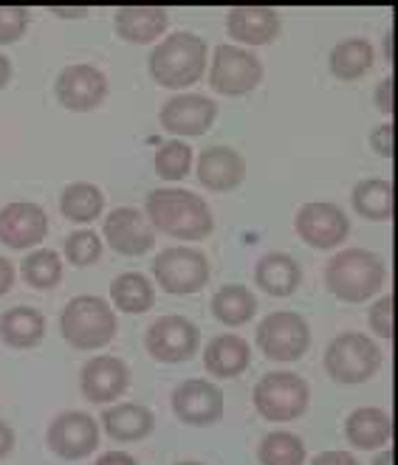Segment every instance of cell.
<instances>
[{
    "label": "cell",
    "instance_id": "obj_1",
    "mask_svg": "<svg viewBox=\"0 0 398 465\" xmlns=\"http://www.w3.org/2000/svg\"><path fill=\"white\" fill-rule=\"evenodd\" d=\"M144 217L153 229L175 240H204L215 229L209 203L187 189H153L144 203Z\"/></svg>",
    "mask_w": 398,
    "mask_h": 465
},
{
    "label": "cell",
    "instance_id": "obj_2",
    "mask_svg": "<svg viewBox=\"0 0 398 465\" xmlns=\"http://www.w3.org/2000/svg\"><path fill=\"white\" fill-rule=\"evenodd\" d=\"M206 43L198 35L175 32L164 37L150 54V76L162 88H190L206 71Z\"/></svg>",
    "mask_w": 398,
    "mask_h": 465
},
{
    "label": "cell",
    "instance_id": "obj_3",
    "mask_svg": "<svg viewBox=\"0 0 398 465\" xmlns=\"http://www.w3.org/2000/svg\"><path fill=\"white\" fill-rule=\"evenodd\" d=\"M387 268L376 252L344 249L325 265V288L342 302H367L384 285Z\"/></svg>",
    "mask_w": 398,
    "mask_h": 465
},
{
    "label": "cell",
    "instance_id": "obj_4",
    "mask_svg": "<svg viewBox=\"0 0 398 465\" xmlns=\"http://www.w3.org/2000/svg\"><path fill=\"white\" fill-rule=\"evenodd\" d=\"M60 331L74 350H99L116 336V311L99 296H74L60 313Z\"/></svg>",
    "mask_w": 398,
    "mask_h": 465
},
{
    "label": "cell",
    "instance_id": "obj_5",
    "mask_svg": "<svg viewBox=\"0 0 398 465\" xmlns=\"http://www.w3.org/2000/svg\"><path fill=\"white\" fill-rule=\"evenodd\" d=\"M382 367V350L364 333H342L325 350V372L336 384H364Z\"/></svg>",
    "mask_w": 398,
    "mask_h": 465
},
{
    "label": "cell",
    "instance_id": "obj_6",
    "mask_svg": "<svg viewBox=\"0 0 398 465\" xmlns=\"http://www.w3.org/2000/svg\"><path fill=\"white\" fill-rule=\"evenodd\" d=\"M308 401L311 390L297 372H269L254 387V409L263 420L272 423L297 420L308 409Z\"/></svg>",
    "mask_w": 398,
    "mask_h": 465
},
{
    "label": "cell",
    "instance_id": "obj_7",
    "mask_svg": "<svg viewBox=\"0 0 398 465\" xmlns=\"http://www.w3.org/2000/svg\"><path fill=\"white\" fill-rule=\"evenodd\" d=\"M153 277L167 293L190 296L204 291L209 282V260L204 252L190 245H173L153 260Z\"/></svg>",
    "mask_w": 398,
    "mask_h": 465
},
{
    "label": "cell",
    "instance_id": "obj_8",
    "mask_svg": "<svg viewBox=\"0 0 398 465\" xmlns=\"http://www.w3.org/2000/svg\"><path fill=\"white\" fill-rule=\"evenodd\" d=\"M257 347L269 361H297L311 347L308 322L294 311H274L257 327Z\"/></svg>",
    "mask_w": 398,
    "mask_h": 465
},
{
    "label": "cell",
    "instance_id": "obj_9",
    "mask_svg": "<svg viewBox=\"0 0 398 465\" xmlns=\"http://www.w3.org/2000/svg\"><path fill=\"white\" fill-rule=\"evenodd\" d=\"M263 82V63L252 51L241 45H218L212 54V68H209V85L224 96H244L252 94Z\"/></svg>",
    "mask_w": 398,
    "mask_h": 465
},
{
    "label": "cell",
    "instance_id": "obj_10",
    "mask_svg": "<svg viewBox=\"0 0 398 465\" xmlns=\"http://www.w3.org/2000/svg\"><path fill=\"white\" fill-rule=\"evenodd\" d=\"M201 344V333L198 327L184 319V316H162L155 319L147 333H144V347L153 355L155 361L162 364H181V361H190L193 355L198 352Z\"/></svg>",
    "mask_w": 398,
    "mask_h": 465
},
{
    "label": "cell",
    "instance_id": "obj_11",
    "mask_svg": "<svg viewBox=\"0 0 398 465\" xmlns=\"http://www.w3.org/2000/svg\"><path fill=\"white\" fill-rule=\"evenodd\" d=\"M294 229L300 234L303 242H308L311 249H336L339 242H344L351 232V221L336 203L328 201H311L305 206H300L297 217H294Z\"/></svg>",
    "mask_w": 398,
    "mask_h": 465
},
{
    "label": "cell",
    "instance_id": "obj_12",
    "mask_svg": "<svg viewBox=\"0 0 398 465\" xmlns=\"http://www.w3.org/2000/svg\"><path fill=\"white\" fill-rule=\"evenodd\" d=\"M55 96L74 114H91L108 96V79L96 65L88 63H76L60 71L55 82Z\"/></svg>",
    "mask_w": 398,
    "mask_h": 465
},
{
    "label": "cell",
    "instance_id": "obj_13",
    "mask_svg": "<svg viewBox=\"0 0 398 465\" xmlns=\"http://www.w3.org/2000/svg\"><path fill=\"white\" fill-rule=\"evenodd\" d=\"M45 443L60 460H85L99 446V423L88 412H63L51 420Z\"/></svg>",
    "mask_w": 398,
    "mask_h": 465
},
{
    "label": "cell",
    "instance_id": "obj_14",
    "mask_svg": "<svg viewBox=\"0 0 398 465\" xmlns=\"http://www.w3.org/2000/svg\"><path fill=\"white\" fill-rule=\"evenodd\" d=\"M102 234L108 240L111 249L122 257H142L155 245V229L150 226L147 217L133 206H119L104 217Z\"/></svg>",
    "mask_w": 398,
    "mask_h": 465
},
{
    "label": "cell",
    "instance_id": "obj_15",
    "mask_svg": "<svg viewBox=\"0 0 398 465\" xmlns=\"http://www.w3.org/2000/svg\"><path fill=\"white\" fill-rule=\"evenodd\" d=\"M173 412L187 426H212L224 418V392L204 378H190L175 387Z\"/></svg>",
    "mask_w": 398,
    "mask_h": 465
},
{
    "label": "cell",
    "instance_id": "obj_16",
    "mask_svg": "<svg viewBox=\"0 0 398 465\" xmlns=\"http://www.w3.org/2000/svg\"><path fill=\"white\" fill-rule=\"evenodd\" d=\"M48 234V214L43 206L29 201H15L0 209V242L15 252L40 245Z\"/></svg>",
    "mask_w": 398,
    "mask_h": 465
},
{
    "label": "cell",
    "instance_id": "obj_17",
    "mask_svg": "<svg viewBox=\"0 0 398 465\" xmlns=\"http://www.w3.org/2000/svg\"><path fill=\"white\" fill-rule=\"evenodd\" d=\"M218 119V104L201 94H178L164 102L158 122L173 135H204Z\"/></svg>",
    "mask_w": 398,
    "mask_h": 465
},
{
    "label": "cell",
    "instance_id": "obj_18",
    "mask_svg": "<svg viewBox=\"0 0 398 465\" xmlns=\"http://www.w3.org/2000/svg\"><path fill=\"white\" fill-rule=\"evenodd\" d=\"M130 370L116 355H96L79 372V390L91 403H111L124 395Z\"/></svg>",
    "mask_w": 398,
    "mask_h": 465
},
{
    "label": "cell",
    "instance_id": "obj_19",
    "mask_svg": "<svg viewBox=\"0 0 398 465\" xmlns=\"http://www.w3.org/2000/svg\"><path fill=\"white\" fill-rule=\"evenodd\" d=\"M198 181L209 193H229L246 178V161L232 147H209L198 155Z\"/></svg>",
    "mask_w": 398,
    "mask_h": 465
},
{
    "label": "cell",
    "instance_id": "obj_20",
    "mask_svg": "<svg viewBox=\"0 0 398 465\" xmlns=\"http://www.w3.org/2000/svg\"><path fill=\"white\" fill-rule=\"evenodd\" d=\"M226 29L244 45H269L280 35V15L272 6H234L226 12Z\"/></svg>",
    "mask_w": 398,
    "mask_h": 465
},
{
    "label": "cell",
    "instance_id": "obj_21",
    "mask_svg": "<svg viewBox=\"0 0 398 465\" xmlns=\"http://www.w3.org/2000/svg\"><path fill=\"white\" fill-rule=\"evenodd\" d=\"M167 9L162 6H122L116 9L114 25H116V35L124 43L133 45H147L155 43L167 32Z\"/></svg>",
    "mask_w": 398,
    "mask_h": 465
},
{
    "label": "cell",
    "instance_id": "obj_22",
    "mask_svg": "<svg viewBox=\"0 0 398 465\" xmlns=\"http://www.w3.org/2000/svg\"><path fill=\"white\" fill-rule=\"evenodd\" d=\"M252 364V347L246 339L234 333L215 336L204 350V367L215 378H237L244 375Z\"/></svg>",
    "mask_w": 398,
    "mask_h": 465
},
{
    "label": "cell",
    "instance_id": "obj_23",
    "mask_svg": "<svg viewBox=\"0 0 398 465\" xmlns=\"http://www.w3.org/2000/svg\"><path fill=\"white\" fill-rule=\"evenodd\" d=\"M344 437H348V443L353 449H362V451L382 449L384 443L393 440V418L384 409H376V406L353 409L348 420H344Z\"/></svg>",
    "mask_w": 398,
    "mask_h": 465
},
{
    "label": "cell",
    "instance_id": "obj_24",
    "mask_svg": "<svg viewBox=\"0 0 398 465\" xmlns=\"http://www.w3.org/2000/svg\"><path fill=\"white\" fill-rule=\"evenodd\" d=\"M300 282H303V268L291 254L272 252L260 257L254 265V285L269 296H291L300 288Z\"/></svg>",
    "mask_w": 398,
    "mask_h": 465
},
{
    "label": "cell",
    "instance_id": "obj_25",
    "mask_svg": "<svg viewBox=\"0 0 398 465\" xmlns=\"http://www.w3.org/2000/svg\"><path fill=\"white\" fill-rule=\"evenodd\" d=\"M45 336V316L35 308H9L0 313V341L12 350H32Z\"/></svg>",
    "mask_w": 398,
    "mask_h": 465
},
{
    "label": "cell",
    "instance_id": "obj_26",
    "mask_svg": "<svg viewBox=\"0 0 398 465\" xmlns=\"http://www.w3.org/2000/svg\"><path fill=\"white\" fill-rule=\"evenodd\" d=\"M102 426L114 437V440L136 443V440H144V437L153 431L155 418H153L150 409L142 406V403H116L111 409H104Z\"/></svg>",
    "mask_w": 398,
    "mask_h": 465
},
{
    "label": "cell",
    "instance_id": "obj_27",
    "mask_svg": "<svg viewBox=\"0 0 398 465\" xmlns=\"http://www.w3.org/2000/svg\"><path fill=\"white\" fill-rule=\"evenodd\" d=\"M373 60H376L373 45L362 37H351V40H342L333 45L328 65H331V74L336 79L353 82V79H362L370 68H373Z\"/></svg>",
    "mask_w": 398,
    "mask_h": 465
},
{
    "label": "cell",
    "instance_id": "obj_28",
    "mask_svg": "<svg viewBox=\"0 0 398 465\" xmlns=\"http://www.w3.org/2000/svg\"><path fill=\"white\" fill-rule=\"evenodd\" d=\"M104 209V195L96 183L76 181L68 183L60 195V212L71 223H94Z\"/></svg>",
    "mask_w": 398,
    "mask_h": 465
},
{
    "label": "cell",
    "instance_id": "obj_29",
    "mask_svg": "<svg viewBox=\"0 0 398 465\" xmlns=\"http://www.w3.org/2000/svg\"><path fill=\"white\" fill-rule=\"evenodd\" d=\"M257 313V299L246 285H224L212 296V316L226 327H241Z\"/></svg>",
    "mask_w": 398,
    "mask_h": 465
},
{
    "label": "cell",
    "instance_id": "obj_30",
    "mask_svg": "<svg viewBox=\"0 0 398 465\" xmlns=\"http://www.w3.org/2000/svg\"><path fill=\"white\" fill-rule=\"evenodd\" d=\"M111 299H114V305L122 313L139 316V313H147L155 305V291H153V285H150V280L144 277V273L127 271V273H119V277L114 280Z\"/></svg>",
    "mask_w": 398,
    "mask_h": 465
},
{
    "label": "cell",
    "instance_id": "obj_31",
    "mask_svg": "<svg viewBox=\"0 0 398 465\" xmlns=\"http://www.w3.org/2000/svg\"><path fill=\"white\" fill-rule=\"evenodd\" d=\"M351 201L364 221H390L393 217V183L384 178H364L353 186Z\"/></svg>",
    "mask_w": 398,
    "mask_h": 465
},
{
    "label": "cell",
    "instance_id": "obj_32",
    "mask_svg": "<svg viewBox=\"0 0 398 465\" xmlns=\"http://www.w3.org/2000/svg\"><path fill=\"white\" fill-rule=\"evenodd\" d=\"M257 460L260 465H303L305 443L291 431H272L260 440Z\"/></svg>",
    "mask_w": 398,
    "mask_h": 465
},
{
    "label": "cell",
    "instance_id": "obj_33",
    "mask_svg": "<svg viewBox=\"0 0 398 465\" xmlns=\"http://www.w3.org/2000/svg\"><path fill=\"white\" fill-rule=\"evenodd\" d=\"M20 273L25 285H32L35 291H51L57 288L63 280V262L60 254L51 249H37L20 262Z\"/></svg>",
    "mask_w": 398,
    "mask_h": 465
},
{
    "label": "cell",
    "instance_id": "obj_34",
    "mask_svg": "<svg viewBox=\"0 0 398 465\" xmlns=\"http://www.w3.org/2000/svg\"><path fill=\"white\" fill-rule=\"evenodd\" d=\"M155 175L164 181H181L187 178L190 167H193V147L181 139L164 142L155 150Z\"/></svg>",
    "mask_w": 398,
    "mask_h": 465
},
{
    "label": "cell",
    "instance_id": "obj_35",
    "mask_svg": "<svg viewBox=\"0 0 398 465\" xmlns=\"http://www.w3.org/2000/svg\"><path fill=\"white\" fill-rule=\"evenodd\" d=\"M63 252H65V257H68L71 265L88 268V265H94L102 257V237L96 232H88V229L74 232V234L65 237Z\"/></svg>",
    "mask_w": 398,
    "mask_h": 465
},
{
    "label": "cell",
    "instance_id": "obj_36",
    "mask_svg": "<svg viewBox=\"0 0 398 465\" xmlns=\"http://www.w3.org/2000/svg\"><path fill=\"white\" fill-rule=\"evenodd\" d=\"M29 29V9L23 6H0V45L17 43Z\"/></svg>",
    "mask_w": 398,
    "mask_h": 465
},
{
    "label": "cell",
    "instance_id": "obj_37",
    "mask_svg": "<svg viewBox=\"0 0 398 465\" xmlns=\"http://www.w3.org/2000/svg\"><path fill=\"white\" fill-rule=\"evenodd\" d=\"M393 305H395V299L390 293V296H382L379 302L370 308V327H373V333L382 336V339H390V341L395 336V331H393Z\"/></svg>",
    "mask_w": 398,
    "mask_h": 465
},
{
    "label": "cell",
    "instance_id": "obj_38",
    "mask_svg": "<svg viewBox=\"0 0 398 465\" xmlns=\"http://www.w3.org/2000/svg\"><path fill=\"white\" fill-rule=\"evenodd\" d=\"M370 144L382 158H393V122L390 124H379L373 133H370Z\"/></svg>",
    "mask_w": 398,
    "mask_h": 465
},
{
    "label": "cell",
    "instance_id": "obj_39",
    "mask_svg": "<svg viewBox=\"0 0 398 465\" xmlns=\"http://www.w3.org/2000/svg\"><path fill=\"white\" fill-rule=\"evenodd\" d=\"M393 88H395V79L387 76L379 82V88H376V107H379V114L384 116H393L395 111V104H393Z\"/></svg>",
    "mask_w": 398,
    "mask_h": 465
},
{
    "label": "cell",
    "instance_id": "obj_40",
    "mask_svg": "<svg viewBox=\"0 0 398 465\" xmlns=\"http://www.w3.org/2000/svg\"><path fill=\"white\" fill-rule=\"evenodd\" d=\"M311 465H362V462L348 451H323L311 460Z\"/></svg>",
    "mask_w": 398,
    "mask_h": 465
},
{
    "label": "cell",
    "instance_id": "obj_41",
    "mask_svg": "<svg viewBox=\"0 0 398 465\" xmlns=\"http://www.w3.org/2000/svg\"><path fill=\"white\" fill-rule=\"evenodd\" d=\"M12 285H15V265L6 257H0V296H6Z\"/></svg>",
    "mask_w": 398,
    "mask_h": 465
},
{
    "label": "cell",
    "instance_id": "obj_42",
    "mask_svg": "<svg viewBox=\"0 0 398 465\" xmlns=\"http://www.w3.org/2000/svg\"><path fill=\"white\" fill-rule=\"evenodd\" d=\"M15 449V431L6 420H0V460H6Z\"/></svg>",
    "mask_w": 398,
    "mask_h": 465
},
{
    "label": "cell",
    "instance_id": "obj_43",
    "mask_svg": "<svg viewBox=\"0 0 398 465\" xmlns=\"http://www.w3.org/2000/svg\"><path fill=\"white\" fill-rule=\"evenodd\" d=\"M96 465H136V460H133L127 451H104Z\"/></svg>",
    "mask_w": 398,
    "mask_h": 465
},
{
    "label": "cell",
    "instance_id": "obj_44",
    "mask_svg": "<svg viewBox=\"0 0 398 465\" xmlns=\"http://www.w3.org/2000/svg\"><path fill=\"white\" fill-rule=\"evenodd\" d=\"M9 79H12V63L0 54V91L9 85Z\"/></svg>",
    "mask_w": 398,
    "mask_h": 465
},
{
    "label": "cell",
    "instance_id": "obj_45",
    "mask_svg": "<svg viewBox=\"0 0 398 465\" xmlns=\"http://www.w3.org/2000/svg\"><path fill=\"white\" fill-rule=\"evenodd\" d=\"M55 15H60V17H85L88 9H55Z\"/></svg>",
    "mask_w": 398,
    "mask_h": 465
},
{
    "label": "cell",
    "instance_id": "obj_46",
    "mask_svg": "<svg viewBox=\"0 0 398 465\" xmlns=\"http://www.w3.org/2000/svg\"><path fill=\"white\" fill-rule=\"evenodd\" d=\"M393 460H395V457H393V449H387V451H382V454L376 457L373 465H393Z\"/></svg>",
    "mask_w": 398,
    "mask_h": 465
},
{
    "label": "cell",
    "instance_id": "obj_47",
    "mask_svg": "<svg viewBox=\"0 0 398 465\" xmlns=\"http://www.w3.org/2000/svg\"><path fill=\"white\" fill-rule=\"evenodd\" d=\"M384 51H387V60L393 63V32H390L387 40H384Z\"/></svg>",
    "mask_w": 398,
    "mask_h": 465
},
{
    "label": "cell",
    "instance_id": "obj_48",
    "mask_svg": "<svg viewBox=\"0 0 398 465\" xmlns=\"http://www.w3.org/2000/svg\"><path fill=\"white\" fill-rule=\"evenodd\" d=\"M178 465H201V462H178Z\"/></svg>",
    "mask_w": 398,
    "mask_h": 465
}]
</instances>
